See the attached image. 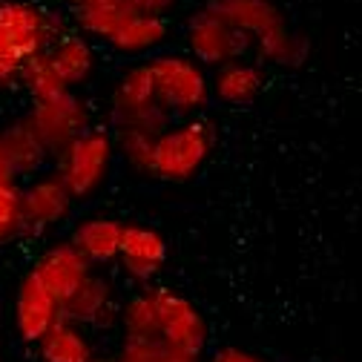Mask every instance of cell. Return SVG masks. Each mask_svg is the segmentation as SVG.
I'll list each match as a JSON object with an SVG mask.
<instances>
[{"label": "cell", "mask_w": 362, "mask_h": 362, "mask_svg": "<svg viewBox=\"0 0 362 362\" xmlns=\"http://www.w3.org/2000/svg\"><path fill=\"white\" fill-rule=\"evenodd\" d=\"M207 9L228 21L233 29L245 32L262 61L276 66H299L305 64L310 43L296 35L282 9L274 0H210Z\"/></svg>", "instance_id": "6da1fadb"}, {"label": "cell", "mask_w": 362, "mask_h": 362, "mask_svg": "<svg viewBox=\"0 0 362 362\" xmlns=\"http://www.w3.org/2000/svg\"><path fill=\"white\" fill-rule=\"evenodd\" d=\"M66 32L58 12L32 0H0V52L23 64Z\"/></svg>", "instance_id": "7a4b0ae2"}, {"label": "cell", "mask_w": 362, "mask_h": 362, "mask_svg": "<svg viewBox=\"0 0 362 362\" xmlns=\"http://www.w3.org/2000/svg\"><path fill=\"white\" fill-rule=\"evenodd\" d=\"M216 144V129L207 121H185L156 135L150 170L164 181H187L207 161Z\"/></svg>", "instance_id": "3957f363"}, {"label": "cell", "mask_w": 362, "mask_h": 362, "mask_svg": "<svg viewBox=\"0 0 362 362\" xmlns=\"http://www.w3.org/2000/svg\"><path fill=\"white\" fill-rule=\"evenodd\" d=\"M156 98L170 115L199 112L210 98V81L204 66L187 55H156L147 61Z\"/></svg>", "instance_id": "277c9868"}, {"label": "cell", "mask_w": 362, "mask_h": 362, "mask_svg": "<svg viewBox=\"0 0 362 362\" xmlns=\"http://www.w3.org/2000/svg\"><path fill=\"white\" fill-rule=\"evenodd\" d=\"M112 150H115L112 135L101 129H83L61 150L58 175L72 199H86L104 185V178L110 173V161H112Z\"/></svg>", "instance_id": "5b68a950"}, {"label": "cell", "mask_w": 362, "mask_h": 362, "mask_svg": "<svg viewBox=\"0 0 362 362\" xmlns=\"http://www.w3.org/2000/svg\"><path fill=\"white\" fill-rule=\"evenodd\" d=\"M112 121L118 127H135L158 135L170 124V112L158 104L156 86L147 64H139L121 75L112 93Z\"/></svg>", "instance_id": "8992f818"}, {"label": "cell", "mask_w": 362, "mask_h": 362, "mask_svg": "<svg viewBox=\"0 0 362 362\" xmlns=\"http://www.w3.org/2000/svg\"><path fill=\"white\" fill-rule=\"evenodd\" d=\"M26 124L40 139L43 150H47L49 156L52 153L61 156V150L75 139V135H81L86 129L89 110L72 89H64V93H58V95L35 101L29 115H26Z\"/></svg>", "instance_id": "52a82bcc"}, {"label": "cell", "mask_w": 362, "mask_h": 362, "mask_svg": "<svg viewBox=\"0 0 362 362\" xmlns=\"http://www.w3.org/2000/svg\"><path fill=\"white\" fill-rule=\"evenodd\" d=\"M187 47L202 66H221L228 61L245 58L253 49V43L245 32L233 29L228 21L202 6L187 21Z\"/></svg>", "instance_id": "ba28073f"}, {"label": "cell", "mask_w": 362, "mask_h": 362, "mask_svg": "<svg viewBox=\"0 0 362 362\" xmlns=\"http://www.w3.org/2000/svg\"><path fill=\"white\" fill-rule=\"evenodd\" d=\"M150 293H153V305H156L158 337L167 339L170 345H175L178 351L199 356L207 342V325L202 320V313L193 308V302H187L181 293H175L170 288H156Z\"/></svg>", "instance_id": "9c48e42d"}, {"label": "cell", "mask_w": 362, "mask_h": 362, "mask_svg": "<svg viewBox=\"0 0 362 362\" xmlns=\"http://www.w3.org/2000/svg\"><path fill=\"white\" fill-rule=\"evenodd\" d=\"M72 207V196L61 175H43L26 190H21V210H23V230H43L64 221Z\"/></svg>", "instance_id": "30bf717a"}, {"label": "cell", "mask_w": 362, "mask_h": 362, "mask_svg": "<svg viewBox=\"0 0 362 362\" xmlns=\"http://www.w3.org/2000/svg\"><path fill=\"white\" fill-rule=\"evenodd\" d=\"M89 264H93V262H89L72 242L69 245H55V247H49L47 253L37 259L35 276L47 285V291L61 305L89 276Z\"/></svg>", "instance_id": "8fae6325"}, {"label": "cell", "mask_w": 362, "mask_h": 362, "mask_svg": "<svg viewBox=\"0 0 362 362\" xmlns=\"http://www.w3.org/2000/svg\"><path fill=\"white\" fill-rule=\"evenodd\" d=\"M58 310H61L58 299L35 276V270L26 274L21 288H18V331H21V339L37 342L58 320Z\"/></svg>", "instance_id": "7c38bea8"}, {"label": "cell", "mask_w": 362, "mask_h": 362, "mask_svg": "<svg viewBox=\"0 0 362 362\" xmlns=\"http://www.w3.org/2000/svg\"><path fill=\"white\" fill-rule=\"evenodd\" d=\"M47 55L66 89H75L83 81H89V75L95 69L93 43L86 40V35H78V32H64L61 37H55L47 47Z\"/></svg>", "instance_id": "4fadbf2b"}, {"label": "cell", "mask_w": 362, "mask_h": 362, "mask_svg": "<svg viewBox=\"0 0 362 362\" xmlns=\"http://www.w3.org/2000/svg\"><path fill=\"white\" fill-rule=\"evenodd\" d=\"M170 35V23L164 15H144V12H135L112 37H110V47L124 52V55H141L150 52L156 47L167 40Z\"/></svg>", "instance_id": "5bb4252c"}, {"label": "cell", "mask_w": 362, "mask_h": 362, "mask_svg": "<svg viewBox=\"0 0 362 362\" xmlns=\"http://www.w3.org/2000/svg\"><path fill=\"white\" fill-rule=\"evenodd\" d=\"M264 83V72L256 66V64H247V61H228L216 66V81H213V89L218 101L224 104H250L259 89Z\"/></svg>", "instance_id": "9a60e30c"}, {"label": "cell", "mask_w": 362, "mask_h": 362, "mask_svg": "<svg viewBox=\"0 0 362 362\" xmlns=\"http://www.w3.org/2000/svg\"><path fill=\"white\" fill-rule=\"evenodd\" d=\"M121 228L115 218H86L72 233V245L89 262H112L121 253Z\"/></svg>", "instance_id": "2e32d148"}, {"label": "cell", "mask_w": 362, "mask_h": 362, "mask_svg": "<svg viewBox=\"0 0 362 362\" xmlns=\"http://www.w3.org/2000/svg\"><path fill=\"white\" fill-rule=\"evenodd\" d=\"M110 310V282L107 279H95L89 274L78 291H72L58 310V320L64 322H101V313Z\"/></svg>", "instance_id": "e0dca14e"}, {"label": "cell", "mask_w": 362, "mask_h": 362, "mask_svg": "<svg viewBox=\"0 0 362 362\" xmlns=\"http://www.w3.org/2000/svg\"><path fill=\"white\" fill-rule=\"evenodd\" d=\"M0 150H4L12 173H35L43 161H47V150H43L40 139L32 132V127L26 124V118L9 124L4 132H0Z\"/></svg>", "instance_id": "ac0fdd59"}, {"label": "cell", "mask_w": 362, "mask_h": 362, "mask_svg": "<svg viewBox=\"0 0 362 362\" xmlns=\"http://www.w3.org/2000/svg\"><path fill=\"white\" fill-rule=\"evenodd\" d=\"M37 342H40L43 362H89L93 359L89 342L78 334V328L72 322H64V320H55L52 328Z\"/></svg>", "instance_id": "d6986e66"}, {"label": "cell", "mask_w": 362, "mask_h": 362, "mask_svg": "<svg viewBox=\"0 0 362 362\" xmlns=\"http://www.w3.org/2000/svg\"><path fill=\"white\" fill-rule=\"evenodd\" d=\"M18 83L32 95V101L58 95V93H64V89H66L64 81L58 78V72H55V66H52L47 49L37 52V55H32V58H26V61L21 64V69H18Z\"/></svg>", "instance_id": "ffe728a7"}, {"label": "cell", "mask_w": 362, "mask_h": 362, "mask_svg": "<svg viewBox=\"0 0 362 362\" xmlns=\"http://www.w3.org/2000/svg\"><path fill=\"white\" fill-rule=\"evenodd\" d=\"M129 262H153L164 264L167 259V242L158 230L141 228V224H127L121 228V253Z\"/></svg>", "instance_id": "44dd1931"}, {"label": "cell", "mask_w": 362, "mask_h": 362, "mask_svg": "<svg viewBox=\"0 0 362 362\" xmlns=\"http://www.w3.org/2000/svg\"><path fill=\"white\" fill-rule=\"evenodd\" d=\"M124 362H199V356L178 351L175 345H170L161 337H144V339L127 337Z\"/></svg>", "instance_id": "7402d4cb"}, {"label": "cell", "mask_w": 362, "mask_h": 362, "mask_svg": "<svg viewBox=\"0 0 362 362\" xmlns=\"http://www.w3.org/2000/svg\"><path fill=\"white\" fill-rule=\"evenodd\" d=\"M124 325H127V337L144 339V337H158L156 328V305H153V293H139L124 310Z\"/></svg>", "instance_id": "603a6c76"}, {"label": "cell", "mask_w": 362, "mask_h": 362, "mask_svg": "<svg viewBox=\"0 0 362 362\" xmlns=\"http://www.w3.org/2000/svg\"><path fill=\"white\" fill-rule=\"evenodd\" d=\"M115 139H118V147H121L124 158L135 170H150V156H153V141H156L153 132L135 129V127H118Z\"/></svg>", "instance_id": "cb8c5ba5"}, {"label": "cell", "mask_w": 362, "mask_h": 362, "mask_svg": "<svg viewBox=\"0 0 362 362\" xmlns=\"http://www.w3.org/2000/svg\"><path fill=\"white\" fill-rule=\"evenodd\" d=\"M23 230V210H21V187L15 181L0 185V245L15 239Z\"/></svg>", "instance_id": "d4e9b609"}, {"label": "cell", "mask_w": 362, "mask_h": 362, "mask_svg": "<svg viewBox=\"0 0 362 362\" xmlns=\"http://www.w3.org/2000/svg\"><path fill=\"white\" fill-rule=\"evenodd\" d=\"M124 267H127V274L132 279H139V282L153 279L158 270H161V264H153V262H129V259H124Z\"/></svg>", "instance_id": "484cf974"}, {"label": "cell", "mask_w": 362, "mask_h": 362, "mask_svg": "<svg viewBox=\"0 0 362 362\" xmlns=\"http://www.w3.org/2000/svg\"><path fill=\"white\" fill-rule=\"evenodd\" d=\"M18 69H21V64H18L15 58H9V55L0 52V93H4L6 86H12V83L18 81Z\"/></svg>", "instance_id": "4316f807"}, {"label": "cell", "mask_w": 362, "mask_h": 362, "mask_svg": "<svg viewBox=\"0 0 362 362\" xmlns=\"http://www.w3.org/2000/svg\"><path fill=\"white\" fill-rule=\"evenodd\" d=\"M127 4L135 12H144V15H164L175 4V0H127Z\"/></svg>", "instance_id": "83f0119b"}, {"label": "cell", "mask_w": 362, "mask_h": 362, "mask_svg": "<svg viewBox=\"0 0 362 362\" xmlns=\"http://www.w3.org/2000/svg\"><path fill=\"white\" fill-rule=\"evenodd\" d=\"M213 362H262V359L247 354V351H242V348H224V351L216 354Z\"/></svg>", "instance_id": "f1b7e54d"}, {"label": "cell", "mask_w": 362, "mask_h": 362, "mask_svg": "<svg viewBox=\"0 0 362 362\" xmlns=\"http://www.w3.org/2000/svg\"><path fill=\"white\" fill-rule=\"evenodd\" d=\"M9 181H15V173H12V167H9L6 156H4V150H0V185H9Z\"/></svg>", "instance_id": "f546056e"}, {"label": "cell", "mask_w": 362, "mask_h": 362, "mask_svg": "<svg viewBox=\"0 0 362 362\" xmlns=\"http://www.w3.org/2000/svg\"><path fill=\"white\" fill-rule=\"evenodd\" d=\"M89 362H93V359H89Z\"/></svg>", "instance_id": "4dcf8cb0"}, {"label": "cell", "mask_w": 362, "mask_h": 362, "mask_svg": "<svg viewBox=\"0 0 362 362\" xmlns=\"http://www.w3.org/2000/svg\"><path fill=\"white\" fill-rule=\"evenodd\" d=\"M69 4H72V0H69Z\"/></svg>", "instance_id": "1f68e13d"}]
</instances>
